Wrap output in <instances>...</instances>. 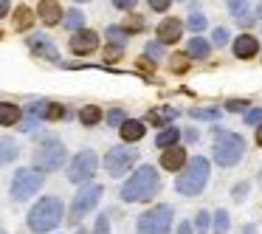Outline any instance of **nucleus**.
<instances>
[{
  "mask_svg": "<svg viewBox=\"0 0 262 234\" xmlns=\"http://www.w3.org/2000/svg\"><path fill=\"white\" fill-rule=\"evenodd\" d=\"M161 192V175L158 166L152 164H141L130 172L124 183L119 189V200L121 203H144V200L155 198Z\"/></svg>",
  "mask_w": 262,
  "mask_h": 234,
  "instance_id": "f257e3e1",
  "label": "nucleus"
},
{
  "mask_svg": "<svg viewBox=\"0 0 262 234\" xmlns=\"http://www.w3.org/2000/svg\"><path fill=\"white\" fill-rule=\"evenodd\" d=\"M65 220V203L59 195H46L40 198L26 215V226L31 234H51L59 228V223Z\"/></svg>",
  "mask_w": 262,
  "mask_h": 234,
  "instance_id": "f03ea898",
  "label": "nucleus"
},
{
  "mask_svg": "<svg viewBox=\"0 0 262 234\" xmlns=\"http://www.w3.org/2000/svg\"><path fill=\"white\" fill-rule=\"evenodd\" d=\"M211 136H214L211 158H214L217 166L228 169V166H237L239 161L245 158V150H248V144H245V138L239 136V133H234V130H228V127H223L220 121H214V127H211Z\"/></svg>",
  "mask_w": 262,
  "mask_h": 234,
  "instance_id": "7ed1b4c3",
  "label": "nucleus"
},
{
  "mask_svg": "<svg viewBox=\"0 0 262 234\" xmlns=\"http://www.w3.org/2000/svg\"><path fill=\"white\" fill-rule=\"evenodd\" d=\"M178 172H181V175L175 178V192L183 195V198H198V195L209 186L211 161L206 158V155H194V158H186V164Z\"/></svg>",
  "mask_w": 262,
  "mask_h": 234,
  "instance_id": "20e7f679",
  "label": "nucleus"
},
{
  "mask_svg": "<svg viewBox=\"0 0 262 234\" xmlns=\"http://www.w3.org/2000/svg\"><path fill=\"white\" fill-rule=\"evenodd\" d=\"M68 164V150L59 138L46 136L40 141V147L34 150V158H31V166L40 169L42 175H51V172H59L62 166Z\"/></svg>",
  "mask_w": 262,
  "mask_h": 234,
  "instance_id": "39448f33",
  "label": "nucleus"
},
{
  "mask_svg": "<svg viewBox=\"0 0 262 234\" xmlns=\"http://www.w3.org/2000/svg\"><path fill=\"white\" fill-rule=\"evenodd\" d=\"M175 209L169 203H155L136 217V234H172Z\"/></svg>",
  "mask_w": 262,
  "mask_h": 234,
  "instance_id": "423d86ee",
  "label": "nucleus"
},
{
  "mask_svg": "<svg viewBox=\"0 0 262 234\" xmlns=\"http://www.w3.org/2000/svg\"><path fill=\"white\" fill-rule=\"evenodd\" d=\"M102 195H104V186H102V183H93V181L79 183L74 200H71V209H68V223H71V226H79L82 217H88L91 211H96Z\"/></svg>",
  "mask_w": 262,
  "mask_h": 234,
  "instance_id": "0eeeda50",
  "label": "nucleus"
},
{
  "mask_svg": "<svg viewBox=\"0 0 262 234\" xmlns=\"http://www.w3.org/2000/svg\"><path fill=\"white\" fill-rule=\"evenodd\" d=\"M42 186H46V175H42L40 169H34V166H20L12 175V183H9V198H12L14 203H26V200H31Z\"/></svg>",
  "mask_w": 262,
  "mask_h": 234,
  "instance_id": "6e6552de",
  "label": "nucleus"
},
{
  "mask_svg": "<svg viewBox=\"0 0 262 234\" xmlns=\"http://www.w3.org/2000/svg\"><path fill=\"white\" fill-rule=\"evenodd\" d=\"M102 164H104V172H107L110 178H124V175H130V172L136 169L138 150L133 147V144L121 141V144H116V147H110L107 153H104Z\"/></svg>",
  "mask_w": 262,
  "mask_h": 234,
  "instance_id": "1a4fd4ad",
  "label": "nucleus"
},
{
  "mask_svg": "<svg viewBox=\"0 0 262 234\" xmlns=\"http://www.w3.org/2000/svg\"><path fill=\"white\" fill-rule=\"evenodd\" d=\"M99 164H102V161H99L96 150L85 147V150H79L74 158H68V164H65V178H68L71 183H76V186L85 183V181H93Z\"/></svg>",
  "mask_w": 262,
  "mask_h": 234,
  "instance_id": "9d476101",
  "label": "nucleus"
},
{
  "mask_svg": "<svg viewBox=\"0 0 262 234\" xmlns=\"http://www.w3.org/2000/svg\"><path fill=\"white\" fill-rule=\"evenodd\" d=\"M26 46H29V51L34 54V57L46 59V62H54V65L62 62L57 42H54V37L46 34V31H29V37H26Z\"/></svg>",
  "mask_w": 262,
  "mask_h": 234,
  "instance_id": "9b49d317",
  "label": "nucleus"
},
{
  "mask_svg": "<svg viewBox=\"0 0 262 234\" xmlns=\"http://www.w3.org/2000/svg\"><path fill=\"white\" fill-rule=\"evenodd\" d=\"M23 110L31 113L34 119H40V121H62L71 116V110L65 108L62 102H51V99H34V102H29Z\"/></svg>",
  "mask_w": 262,
  "mask_h": 234,
  "instance_id": "f8f14e48",
  "label": "nucleus"
},
{
  "mask_svg": "<svg viewBox=\"0 0 262 234\" xmlns=\"http://www.w3.org/2000/svg\"><path fill=\"white\" fill-rule=\"evenodd\" d=\"M99 46H102V37H99V31H93V29H79V31H74L71 34V40H68V48H71V54L74 57H91V54H96L99 51Z\"/></svg>",
  "mask_w": 262,
  "mask_h": 234,
  "instance_id": "ddd939ff",
  "label": "nucleus"
},
{
  "mask_svg": "<svg viewBox=\"0 0 262 234\" xmlns=\"http://www.w3.org/2000/svg\"><path fill=\"white\" fill-rule=\"evenodd\" d=\"M231 54L234 59H239V62H245V59H256L262 54V42L256 34H251V31H243V34L231 37Z\"/></svg>",
  "mask_w": 262,
  "mask_h": 234,
  "instance_id": "4468645a",
  "label": "nucleus"
},
{
  "mask_svg": "<svg viewBox=\"0 0 262 234\" xmlns=\"http://www.w3.org/2000/svg\"><path fill=\"white\" fill-rule=\"evenodd\" d=\"M183 20L181 17H164L158 26H155V40L161 42V46H178V42L183 40Z\"/></svg>",
  "mask_w": 262,
  "mask_h": 234,
  "instance_id": "2eb2a0df",
  "label": "nucleus"
},
{
  "mask_svg": "<svg viewBox=\"0 0 262 234\" xmlns=\"http://www.w3.org/2000/svg\"><path fill=\"white\" fill-rule=\"evenodd\" d=\"M226 9H228V17L237 26H243V29H251V26L256 23L254 9H251L248 0H226Z\"/></svg>",
  "mask_w": 262,
  "mask_h": 234,
  "instance_id": "dca6fc26",
  "label": "nucleus"
},
{
  "mask_svg": "<svg viewBox=\"0 0 262 234\" xmlns=\"http://www.w3.org/2000/svg\"><path fill=\"white\" fill-rule=\"evenodd\" d=\"M62 12L65 9L59 6V0H40L37 3V9H34V14H37V20H40L42 26H59V20H62Z\"/></svg>",
  "mask_w": 262,
  "mask_h": 234,
  "instance_id": "f3484780",
  "label": "nucleus"
},
{
  "mask_svg": "<svg viewBox=\"0 0 262 234\" xmlns=\"http://www.w3.org/2000/svg\"><path fill=\"white\" fill-rule=\"evenodd\" d=\"M119 136H121L124 144H138L144 136H147V121L144 119H130V116H127V119L119 124Z\"/></svg>",
  "mask_w": 262,
  "mask_h": 234,
  "instance_id": "a211bd4d",
  "label": "nucleus"
},
{
  "mask_svg": "<svg viewBox=\"0 0 262 234\" xmlns=\"http://www.w3.org/2000/svg\"><path fill=\"white\" fill-rule=\"evenodd\" d=\"M211 42H209V37H203V34H192L186 40V57L189 59H194V62H206V59L211 57Z\"/></svg>",
  "mask_w": 262,
  "mask_h": 234,
  "instance_id": "6ab92c4d",
  "label": "nucleus"
},
{
  "mask_svg": "<svg viewBox=\"0 0 262 234\" xmlns=\"http://www.w3.org/2000/svg\"><path fill=\"white\" fill-rule=\"evenodd\" d=\"M186 158H189V153H186V147H183V144L166 147L164 153H161V169H166V172H178L183 164H186Z\"/></svg>",
  "mask_w": 262,
  "mask_h": 234,
  "instance_id": "aec40b11",
  "label": "nucleus"
},
{
  "mask_svg": "<svg viewBox=\"0 0 262 234\" xmlns=\"http://www.w3.org/2000/svg\"><path fill=\"white\" fill-rule=\"evenodd\" d=\"M178 116H181L178 108H172V104H161V108H149L147 113H144V121H149L152 127H166V124H172Z\"/></svg>",
  "mask_w": 262,
  "mask_h": 234,
  "instance_id": "412c9836",
  "label": "nucleus"
},
{
  "mask_svg": "<svg viewBox=\"0 0 262 234\" xmlns=\"http://www.w3.org/2000/svg\"><path fill=\"white\" fill-rule=\"evenodd\" d=\"M175 144H181V127L172 121V124H166V127L158 130V136H155V147L166 150V147H175Z\"/></svg>",
  "mask_w": 262,
  "mask_h": 234,
  "instance_id": "4be33fe9",
  "label": "nucleus"
},
{
  "mask_svg": "<svg viewBox=\"0 0 262 234\" xmlns=\"http://www.w3.org/2000/svg\"><path fill=\"white\" fill-rule=\"evenodd\" d=\"M76 119H79L82 127H99L104 121V110L99 104H85V108H79Z\"/></svg>",
  "mask_w": 262,
  "mask_h": 234,
  "instance_id": "5701e85b",
  "label": "nucleus"
},
{
  "mask_svg": "<svg viewBox=\"0 0 262 234\" xmlns=\"http://www.w3.org/2000/svg\"><path fill=\"white\" fill-rule=\"evenodd\" d=\"M23 119V108L14 102H0V127H17Z\"/></svg>",
  "mask_w": 262,
  "mask_h": 234,
  "instance_id": "b1692460",
  "label": "nucleus"
},
{
  "mask_svg": "<svg viewBox=\"0 0 262 234\" xmlns=\"http://www.w3.org/2000/svg\"><path fill=\"white\" fill-rule=\"evenodd\" d=\"M59 26H62L68 34H74V31L85 29V12L82 9H68V12H62V20H59Z\"/></svg>",
  "mask_w": 262,
  "mask_h": 234,
  "instance_id": "393cba45",
  "label": "nucleus"
},
{
  "mask_svg": "<svg viewBox=\"0 0 262 234\" xmlns=\"http://www.w3.org/2000/svg\"><path fill=\"white\" fill-rule=\"evenodd\" d=\"M34 20H37L34 9H29V6H17V9H14V17H12L14 31H31Z\"/></svg>",
  "mask_w": 262,
  "mask_h": 234,
  "instance_id": "a878e982",
  "label": "nucleus"
},
{
  "mask_svg": "<svg viewBox=\"0 0 262 234\" xmlns=\"http://www.w3.org/2000/svg\"><path fill=\"white\" fill-rule=\"evenodd\" d=\"M183 29H189L192 34H203V31L209 29V17H206L200 9H192V12L186 14V20H183Z\"/></svg>",
  "mask_w": 262,
  "mask_h": 234,
  "instance_id": "bb28decb",
  "label": "nucleus"
},
{
  "mask_svg": "<svg viewBox=\"0 0 262 234\" xmlns=\"http://www.w3.org/2000/svg\"><path fill=\"white\" fill-rule=\"evenodd\" d=\"M17 155H20V144L14 138H0V166L14 164Z\"/></svg>",
  "mask_w": 262,
  "mask_h": 234,
  "instance_id": "cd10ccee",
  "label": "nucleus"
},
{
  "mask_svg": "<svg viewBox=\"0 0 262 234\" xmlns=\"http://www.w3.org/2000/svg\"><path fill=\"white\" fill-rule=\"evenodd\" d=\"M189 119L192 121H220L223 119V108L209 104V108H192L189 110Z\"/></svg>",
  "mask_w": 262,
  "mask_h": 234,
  "instance_id": "c85d7f7f",
  "label": "nucleus"
},
{
  "mask_svg": "<svg viewBox=\"0 0 262 234\" xmlns=\"http://www.w3.org/2000/svg\"><path fill=\"white\" fill-rule=\"evenodd\" d=\"M130 37H133V34L124 29V26H119V23H113V26H107V29H104V40H107V42H116V46H124V48H127Z\"/></svg>",
  "mask_w": 262,
  "mask_h": 234,
  "instance_id": "c756f323",
  "label": "nucleus"
},
{
  "mask_svg": "<svg viewBox=\"0 0 262 234\" xmlns=\"http://www.w3.org/2000/svg\"><path fill=\"white\" fill-rule=\"evenodd\" d=\"M228 228H231V215H228V209L211 211V234H228Z\"/></svg>",
  "mask_w": 262,
  "mask_h": 234,
  "instance_id": "7c9ffc66",
  "label": "nucleus"
},
{
  "mask_svg": "<svg viewBox=\"0 0 262 234\" xmlns=\"http://www.w3.org/2000/svg\"><path fill=\"white\" fill-rule=\"evenodd\" d=\"M189 68H192V59L186 57V51H183V54H172V57H169V74L183 76V74H189Z\"/></svg>",
  "mask_w": 262,
  "mask_h": 234,
  "instance_id": "2f4dec72",
  "label": "nucleus"
},
{
  "mask_svg": "<svg viewBox=\"0 0 262 234\" xmlns=\"http://www.w3.org/2000/svg\"><path fill=\"white\" fill-rule=\"evenodd\" d=\"M209 42H211V48H217V51H220V48H226L228 42H231V31H228L226 26H214V29H211V34H209Z\"/></svg>",
  "mask_w": 262,
  "mask_h": 234,
  "instance_id": "473e14b6",
  "label": "nucleus"
},
{
  "mask_svg": "<svg viewBox=\"0 0 262 234\" xmlns=\"http://www.w3.org/2000/svg\"><path fill=\"white\" fill-rule=\"evenodd\" d=\"M144 57L152 59V62H164L166 59V46H161L158 40H147L144 42Z\"/></svg>",
  "mask_w": 262,
  "mask_h": 234,
  "instance_id": "72a5a7b5",
  "label": "nucleus"
},
{
  "mask_svg": "<svg viewBox=\"0 0 262 234\" xmlns=\"http://www.w3.org/2000/svg\"><path fill=\"white\" fill-rule=\"evenodd\" d=\"M192 228H194V234H209L211 231V211L198 209V215H194V220H192Z\"/></svg>",
  "mask_w": 262,
  "mask_h": 234,
  "instance_id": "f704fd0d",
  "label": "nucleus"
},
{
  "mask_svg": "<svg viewBox=\"0 0 262 234\" xmlns=\"http://www.w3.org/2000/svg\"><path fill=\"white\" fill-rule=\"evenodd\" d=\"M102 59H104V62H121V59H124V46H116V42H104Z\"/></svg>",
  "mask_w": 262,
  "mask_h": 234,
  "instance_id": "c9c22d12",
  "label": "nucleus"
},
{
  "mask_svg": "<svg viewBox=\"0 0 262 234\" xmlns=\"http://www.w3.org/2000/svg\"><path fill=\"white\" fill-rule=\"evenodd\" d=\"M40 124H42V121H40V119H34L31 113H26V110H23V119L17 121L20 133H26V136H34V133L40 130Z\"/></svg>",
  "mask_w": 262,
  "mask_h": 234,
  "instance_id": "e433bc0d",
  "label": "nucleus"
},
{
  "mask_svg": "<svg viewBox=\"0 0 262 234\" xmlns=\"http://www.w3.org/2000/svg\"><path fill=\"white\" fill-rule=\"evenodd\" d=\"M127 119V108H110L107 113H104V121H107V127H113V130H119V124Z\"/></svg>",
  "mask_w": 262,
  "mask_h": 234,
  "instance_id": "4c0bfd02",
  "label": "nucleus"
},
{
  "mask_svg": "<svg viewBox=\"0 0 262 234\" xmlns=\"http://www.w3.org/2000/svg\"><path fill=\"white\" fill-rule=\"evenodd\" d=\"M110 228H113V223H110V215H107V211H102V215H96V220H93L91 234H110Z\"/></svg>",
  "mask_w": 262,
  "mask_h": 234,
  "instance_id": "58836bf2",
  "label": "nucleus"
},
{
  "mask_svg": "<svg viewBox=\"0 0 262 234\" xmlns=\"http://www.w3.org/2000/svg\"><path fill=\"white\" fill-rule=\"evenodd\" d=\"M248 192H251V181H239L231 186V200L234 203H243V200H248Z\"/></svg>",
  "mask_w": 262,
  "mask_h": 234,
  "instance_id": "ea45409f",
  "label": "nucleus"
},
{
  "mask_svg": "<svg viewBox=\"0 0 262 234\" xmlns=\"http://www.w3.org/2000/svg\"><path fill=\"white\" fill-rule=\"evenodd\" d=\"M248 108H251L248 99H228V102L223 104V113H245Z\"/></svg>",
  "mask_w": 262,
  "mask_h": 234,
  "instance_id": "a19ab883",
  "label": "nucleus"
},
{
  "mask_svg": "<svg viewBox=\"0 0 262 234\" xmlns=\"http://www.w3.org/2000/svg\"><path fill=\"white\" fill-rule=\"evenodd\" d=\"M121 26H124V29L130 31V34H136V31H144V26H147V23H144L141 14H130V17H127Z\"/></svg>",
  "mask_w": 262,
  "mask_h": 234,
  "instance_id": "79ce46f5",
  "label": "nucleus"
},
{
  "mask_svg": "<svg viewBox=\"0 0 262 234\" xmlns=\"http://www.w3.org/2000/svg\"><path fill=\"white\" fill-rule=\"evenodd\" d=\"M243 121L248 127H256V124H262V108H248L243 113Z\"/></svg>",
  "mask_w": 262,
  "mask_h": 234,
  "instance_id": "37998d69",
  "label": "nucleus"
},
{
  "mask_svg": "<svg viewBox=\"0 0 262 234\" xmlns=\"http://www.w3.org/2000/svg\"><path fill=\"white\" fill-rule=\"evenodd\" d=\"M172 3H175V0H147V6L152 9L155 14H166L172 9Z\"/></svg>",
  "mask_w": 262,
  "mask_h": 234,
  "instance_id": "c03bdc74",
  "label": "nucleus"
},
{
  "mask_svg": "<svg viewBox=\"0 0 262 234\" xmlns=\"http://www.w3.org/2000/svg\"><path fill=\"white\" fill-rule=\"evenodd\" d=\"M110 3H113V9H119V12H133L141 0H110Z\"/></svg>",
  "mask_w": 262,
  "mask_h": 234,
  "instance_id": "a18cd8bd",
  "label": "nucleus"
},
{
  "mask_svg": "<svg viewBox=\"0 0 262 234\" xmlns=\"http://www.w3.org/2000/svg\"><path fill=\"white\" fill-rule=\"evenodd\" d=\"M175 234H194V228H192V220H178V226H175Z\"/></svg>",
  "mask_w": 262,
  "mask_h": 234,
  "instance_id": "49530a36",
  "label": "nucleus"
},
{
  "mask_svg": "<svg viewBox=\"0 0 262 234\" xmlns=\"http://www.w3.org/2000/svg\"><path fill=\"white\" fill-rule=\"evenodd\" d=\"M181 138H186L189 144H198L200 141V133L198 130H183V127H181Z\"/></svg>",
  "mask_w": 262,
  "mask_h": 234,
  "instance_id": "de8ad7c7",
  "label": "nucleus"
},
{
  "mask_svg": "<svg viewBox=\"0 0 262 234\" xmlns=\"http://www.w3.org/2000/svg\"><path fill=\"white\" fill-rule=\"evenodd\" d=\"M12 14V0H0V20H6Z\"/></svg>",
  "mask_w": 262,
  "mask_h": 234,
  "instance_id": "09e8293b",
  "label": "nucleus"
},
{
  "mask_svg": "<svg viewBox=\"0 0 262 234\" xmlns=\"http://www.w3.org/2000/svg\"><path fill=\"white\" fill-rule=\"evenodd\" d=\"M155 65H158V62H152V59H147V57H141V59H138V68H144V71H155Z\"/></svg>",
  "mask_w": 262,
  "mask_h": 234,
  "instance_id": "8fccbe9b",
  "label": "nucleus"
},
{
  "mask_svg": "<svg viewBox=\"0 0 262 234\" xmlns=\"http://www.w3.org/2000/svg\"><path fill=\"white\" fill-rule=\"evenodd\" d=\"M254 141H256V147H262V124H256V130H254Z\"/></svg>",
  "mask_w": 262,
  "mask_h": 234,
  "instance_id": "3c124183",
  "label": "nucleus"
},
{
  "mask_svg": "<svg viewBox=\"0 0 262 234\" xmlns=\"http://www.w3.org/2000/svg\"><path fill=\"white\" fill-rule=\"evenodd\" d=\"M254 17L262 23V0H256V6H254Z\"/></svg>",
  "mask_w": 262,
  "mask_h": 234,
  "instance_id": "603ef678",
  "label": "nucleus"
},
{
  "mask_svg": "<svg viewBox=\"0 0 262 234\" xmlns=\"http://www.w3.org/2000/svg\"><path fill=\"white\" fill-rule=\"evenodd\" d=\"M239 234H256V226H254V223H245L243 231H239Z\"/></svg>",
  "mask_w": 262,
  "mask_h": 234,
  "instance_id": "864d4df0",
  "label": "nucleus"
},
{
  "mask_svg": "<svg viewBox=\"0 0 262 234\" xmlns=\"http://www.w3.org/2000/svg\"><path fill=\"white\" fill-rule=\"evenodd\" d=\"M74 234H91V231H88V228H82V226H76V231Z\"/></svg>",
  "mask_w": 262,
  "mask_h": 234,
  "instance_id": "5fc2aeb1",
  "label": "nucleus"
},
{
  "mask_svg": "<svg viewBox=\"0 0 262 234\" xmlns=\"http://www.w3.org/2000/svg\"><path fill=\"white\" fill-rule=\"evenodd\" d=\"M74 3H76V6H79V3H91V0H74Z\"/></svg>",
  "mask_w": 262,
  "mask_h": 234,
  "instance_id": "6e6d98bb",
  "label": "nucleus"
},
{
  "mask_svg": "<svg viewBox=\"0 0 262 234\" xmlns=\"http://www.w3.org/2000/svg\"><path fill=\"white\" fill-rule=\"evenodd\" d=\"M259 186H262V169H259Z\"/></svg>",
  "mask_w": 262,
  "mask_h": 234,
  "instance_id": "4d7b16f0",
  "label": "nucleus"
},
{
  "mask_svg": "<svg viewBox=\"0 0 262 234\" xmlns=\"http://www.w3.org/2000/svg\"><path fill=\"white\" fill-rule=\"evenodd\" d=\"M0 234H9V231H6V228H0Z\"/></svg>",
  "mask_w": 262,
  "mask_h": 234,
  "instance_id": "13d9d810",
  "label": "nucleus"
},
{
  "mask_svg": "<svg viewBox=\"0 0 262 234\" xmlns=\"http://www.w3.org/2000/svg\"><path fill=\"white\" fill-rule=\"evenodd\" d=\"M178 3H189V0H178Z\"/></svg>",
  "mask_w": 262,
  "mask_h": 234,
  "instance_id": "bf43d9fd",
  "label": "nucleus"
}]
</instances>
